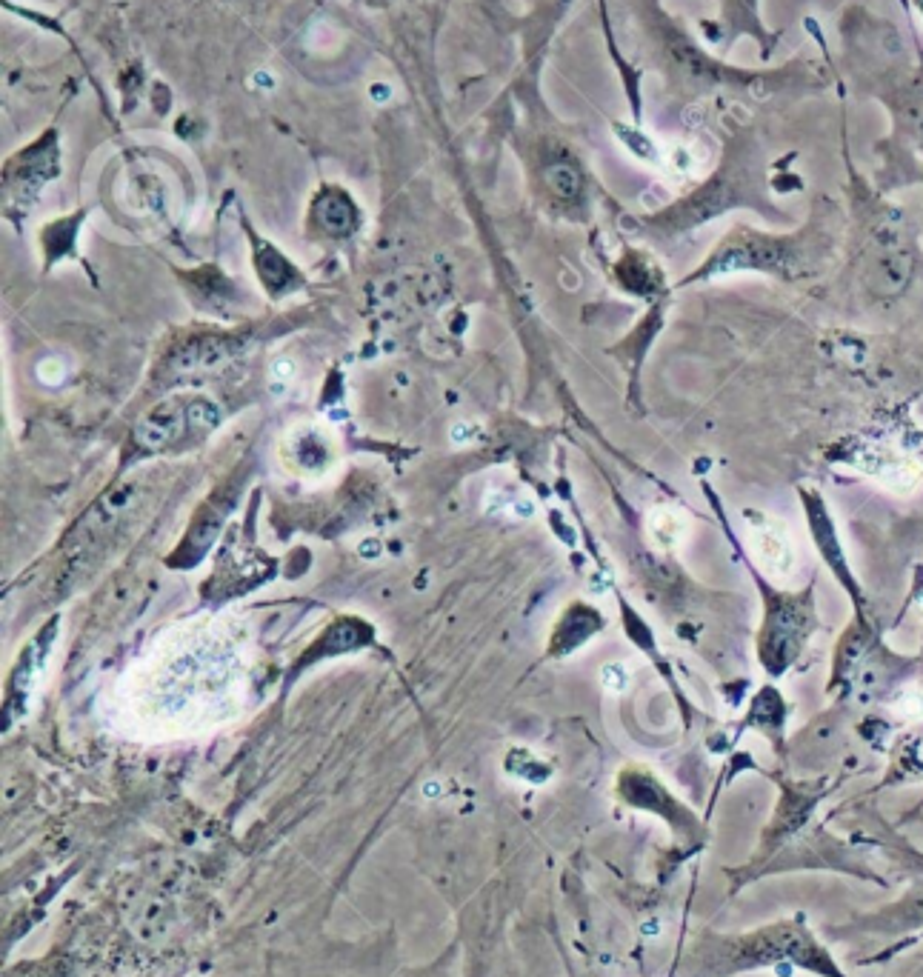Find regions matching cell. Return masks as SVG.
Returning a JSON list of instances; mask_svg holds the SVG:
<instances>
[{"mask_svg":"<svg viewBox=\"0 0 923 977\" xmlns=\"http://www.w3.org/2000/svg\"><path fill=\"white\" fill-rule=\"evenodd\" d=\"M861 469H866L869 475H875L892 489H909L918 475H921V463L915 458H909L906 452L889 449V446H872L866 449L861 458Z\"/></svg>","mask_w":923,"mask_h":977,"instance_id":"cell-3","label":"cell"},{"mask_svg":"<svg viewBox=\"0 0 923 977\" xmlns=\"http://www.w3.org/2000/svg\"><path fill=\"white\" fill-rule=\"evenodd\" d=\"M746 546L752 552L755 563L761 566L769 578L786 580L795 575L798 555L795 543L789 538V529L775 518H752L746 529Z\"/></svg>","mask_w":923,"mask_h":977,"instance_id":"cell-2","label":"cell"},{"mask_svg":"<svg viewBox=\"0 0 923 977\" xmlns=\"http://www.w3.org/2000/svg\"><path fill=\"white\" fill-rule=\"evenodd\" d=\"M312 215H315L323 232L332 235V238H346V235H352L358 229V209L341 189H323L321 198L315 200Z\"/></svg>","mask_w":923,"mask_h":977,"instance_id":"cell-4","label":"cell"},{"mask_svg":"<svg viewBox=\"0 0 923 977\" xmlns=\"http://www.w3.org/2000/svg\"><path fill=\"white\" fill-rule=\"evenodd\" d=\"M546 178H549V186H552L558 195H563V198H569V195L578 192V175H575L569 166H552Z\"/></svg>","mask_w":923,"mask_h":977,"instance_id":"cell-7","label":"cell"},{"mask_svg":"<svg viewBox=\"0 0 923 977\" xmlns=\"http://www.w3.org/2000/svg\"><path fill=\"white\" fill-rule=\"evenodd\" d=\"M255 266H258V275H261L263 283H266V289H269L272 295H286V292H292V289L301 286V278H298L295 266L283 258L281 252H275L272 246H266V243L258 246V260H255Z\"/></svg>","mask_w":923,"mask_h":977,"instance_id":"cell-5","label":"cell"},{"mask_svg":"<svg viewBox=\"0 0 923 977\" xmlns=\"http://www.w3.org/2000/svg\"><path fill=\"white\" fill-rule=\"evenodd\" d=\"M215 423H218V406L215 403H209V400L203 398L189 400V403L172 400V403L158 406L135 429V446L141 452H146V455H152V452H161L166 446H172L175 440H181L186 426H203V429H209Z\"/></svg>","mask_w":923,"mask_h":977,"instance_id":"cell-1","label":"cell"},{"mask_svg":"<svg viewBox=\"0 0 923 977\" xmlns=\"http://www.w3.org/2000/svg\"><path fill=\"white\" fill-rule=\"evenodd\" d=\"M649 526H652L655 540L663 543V546H675L683 538V532H686V520L675 509H658L652 515V520H649Z\"/></svg>","mask_w":923,"mask_h":977,"instance_id":"cell-6","label":"cell"}]
</instances>
